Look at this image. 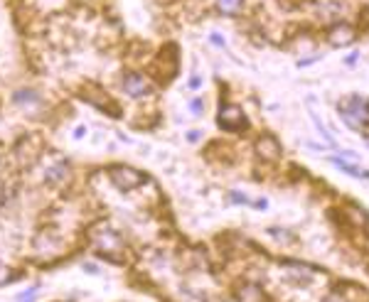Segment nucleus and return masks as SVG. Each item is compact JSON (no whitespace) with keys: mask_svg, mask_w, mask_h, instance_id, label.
I'll return each mask as SVG.
<instances>
[{"mask_svg":"<svg viewBox=\"0 0 369 302\" xmlns=\"http://www.w3.org/2000/svg\"><path fill=\"white\" fill-rule=\"evenodd\" d=\"M332 165H335V167H340L342 172H347V174H352V177L369 179V170H359V167L350 165V162H347V160H342V157H332Z\"/></svg>","mask_w":369,"mask_h":302,"instance_id":"obj_7","label":"nucleus"},{"mask_svg":"<svg viewBox=\"0 0 369 302\" xmlns=\"http://www.w3.org/2000/svg\"><path fill=\"white\" fill-rule=\"evenodd\" d=\"M84 270H86V273H91V275H94V273H99V268H96L94 263H84Z\"/></svg>","mask_w":369,"mask_h":302,"instance_id":"obj_16","label":"nucleus"},{"mask_svg":"<svg viewBox=\"0 0 369 302\" xmlns=\"http://www.w3.org/2000/svg\"><path fill=\"white\" fill-rule=\"evenodd\" d=\"M96 246H99V251L104 253V256H109L111 261H121V256H116V253H121L123 251V241H121V236L116 233V231H101L99 236H96Z\"/></svg>","mask_w":369,"mask_h":302,"instance_id":"obj_2","label":"nucleus"},{"mask_svg":"<svg viewBox=\"0 0 369 302\" xmlns=\"http://www.w3.org/2000/svg\"><path fill=\"white\" fill-rule=\"evenodd\" d=\"M256 152L261 155V157H263V160H278V155H281V145H278L276 138H271V135H263V138H258Z\"/></svg>","mask_w":369,"mask_h":302,"instance_id":"obj_6","label":"nucleus"},{"mask_svg":"<svg viewBox=\"0 0 369 302\" xmlns=\"http://www.w3.org/2000/svg\"><path fill=\"white\" fill-rule=\"evenodd\" d=\"M354 62H357V52H352L350 57H347V64H354Z\"/></svg>","mask_w":369,"mask_h":302,"instance_id":"obj_21","label":"nucleus"},{"mask_svg":"<svg viewBox=\"0 0 369 302\" xmlns=\"http://www.w3.org/2000/svg\"><path fill=\"white\" fill-rule=\"evenodd\" d=\"M254 207H256V209H266V207H268V202H266V199H258V202H254Z\"/></svg>","mask_w":369,"mask_h":302,"instance_id":"obj_18","label":"nucleus"},{"mask_svg":"<svg viewBox=\"0 0 369 302\" xmlns=\"http://www.w3.org/2000/svg\"><path fill=\"white\" fill-rule=\"evenodd\" d=\"M332 47H347L354 42V30H352L350 25H335L330 30V35H328Z\"/></svg>","mask_w":369,"mask_h":302,"instance_id":"obj_5","label":"nucleus"},{"mask_svg":"<svg viewBox=\"0 0 369 302\" xmlns=\"http://www.w3.org/2000/svg\"><path fill=\"white\" fill-rule=\"evenodd\" d=\"M310 118H313V123H315V128H317V133H320V135L325 138V143H328V145H332V148H335V140H332V135H330V133H328V128L322 126V120L317 118V113H315V111H310Z\"/></svg>","mask_w":369,"mask_h":302,"instance_id":"obj_8","label":"nucleus"},{"mask_svg":"<svg viewBox=\"0 0 369 302\" xmlns=\"http://www.w3.org/2000/svg\"><path fill=\"white\" fill-rule=\"evenodd\" d=\"M237 5H239V0H219V8L224 13H234Z\"/></svg>","mask_w":369,"mask_h":302,"instance_id":"obj_11","label":"nucleus"},{"mask_svg":"<svg viewBox=\"0 0 369 302\" xmlns=\"http://www.w3.org/2000/svg\"><path fill=\"white\" fill-rule=\"evenodd\" d=\"M109 177L121 192H130V189L141 187L146 182V174L143 172L133 170V167H126V165H113L109 170Z\"/></svg>","mask_w":369,"mask_h":302,"instance_id":"obj_1","label":"nucleus"},{"mask_svg":"<svg viewBox=\"0 0 369 302\" xmlns=\"http://www.w3.org/2000/svg\"><path fill=\"white\" fill-rule=\"evenodd\" d=\"M13 101H15V103H22V106H27V103H37L39 96H37L35 91H18V94L13 96Z\"/></svg>","mask_w":369,"mask_h":302,"instance_id":"obj_9","label":"nucleus"},{"mask_svg":"<svg viewBox=\"0 0 369 302\" xmlns=\"http://www.w3.org/2000/svg\"><path fill=\"white\" fill-rule=\"evenodd\" d=\"M84 133H86V128H84V126H79V128H76V133H74V135H76V138H84Z\"/></svg>","mask_w":369,"mask_h":302,"instance_id":"obj_20","label":"nucleus"},{"mask_svg":"<svg viewBox=\"0 0 369 302\" xmlns=\"http://www.w3.org/2000/svg\"><path fill=\"white\" fill-rule=\"evenodd\" d=\"M62 174H64V165H57V167H52V170H50L47 179H50V182H55V179H59Z\"/></svg>","mask_w":369,"mask_h":302,"instance_id":"obj_12","label":"nucleus"},{"mask_svg":"<svg viewBox=\"0 0 369 302\" xmlns=\"http://www.w3.org/2000/svg\"><path fill=\"white\" fill-rule=\"evenodd\" d=\"M219 126L224 131H241L246 126V115L239 106L234 103H224L219 108Z\"/></svg>","mask_w":369,"mask_h":302,"instance_id":"obj_3","label":"nucleus"},{"mask_svg":"<svg viewBox=\"0 0 369 302\" xmlns=\"http://www.w3.org/2000/svg\"><path fill=\"white\" fill-rule=\"evenodd\" d=\"M232 202H237V204H254L246 194H239V192H232Z\"/></svg>","mask_w":369,"mask_h":302,"instance_id":"obj_13","label":"nucleus"},{"mask_svg":"<svg viewBox=\"0 0 369 302\" xmlns=\"http://www.w3.org/2000/svg\"><path fill=\"white\" fill-rule=\"evenodd\" d=\"M200 84H202V79H200V76H195V79H192V81H190V86H192V89H197V86H200Z\"/></svg>","mask_w":369,"mask_h":302,"instance_id":"obj_19","label":"nucleus"},{"mask_svg":"<svg viewBox=\"0 0 369 302\" xmlns=\"http://www.w3.org/2000/svg\"><path fill=\"white\" fill-rule=\"evenodd\" d=\"M123 89H126V94L130 98H141V96H148L150 94V84H148L143 76L138 74H128L123 79Z\"/></svg>","mask_w":369,"mask_h":302,"instance_id":"obj_4","label":"nucleus"},{"mask_svg":"<svg viewBox=\"0 0 369 302\" xmlns=\"http://www.w3.org/2000/svg\"><path fill=\"white\" fill-rule=\"evenodd\" d=\"M13 280H15V273L8 265L0 263V285H8V283H13Z\"/></svg>","mask_w":369,"mask_h":302,"instance_id":"obj_10","label":"nucleus"},{"mask_svg":"<svg viewBox=\"0 0 369 302\" xmlns=\"http://www.w3.org/2000/svg\"><path fill=\"white\" fill-rule=\"evenodd\" d=\"M209 39H212V44H217V47H224V39H221L219 35H212Z\"/></svg>","mask_w":369,"mask_h":302,"instance_id":"obj_15","label":"nucleus"},{"mask_svg":"<svg viewBox=\"0 0 369 302\" xmlns=\"http://www.w3.org/2000/svg\"><path fill=\"white\" fill-rule=\"evenodd\" d=\"M190 106H192V111H195V115H200V113H202V101H200V98H195V101H192Z\"/></svg>","mask_w":369,"mask_h":302,"instance_id":"obj_14","label":"nucleus"},{"mask_svg":"<svg viewBox=\"0 0 369 302\" xmlns=\"http://www.w3.org/2000/svg\"><path fill=\"white\" fill-rule=\"evenodd\" d=\"M187 138H190L192 143H197V140H200V131H190V135H187Z\"/></svg>","mask_w":369,"mask_h":302,"instance_id":"obj_17","label":"nucleus"}]
</instances>
